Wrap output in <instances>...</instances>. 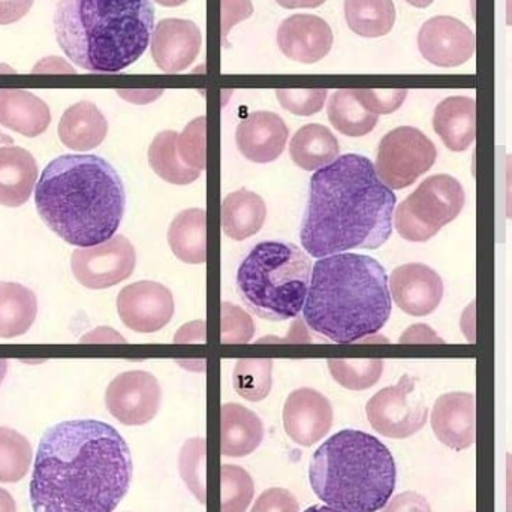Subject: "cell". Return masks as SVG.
<instances>
[{"mask_svg": "<svg viewBox=\"0 0 512 512\" xmlns=\"http://www.w3.org/2000/svg\"><path fill=\"white\" fill-rule=\"evenodd\" d=\"M131 450L110 424L62 421L39 441L30 480L33 512H113L131 487Z\"/></svg>", "mask_w": 512, "mask_h": 512, "instance_id": "1", "label": "cell"}, {"mask_svg": "<svg viewBox=\"0 0 512 512\" xmlns=\"http://www.w3.org/2000/svg\"><path fill=\"white\" fill-rule=\"evenodd\" d=\"M396 195L366 156L343 155L310 179L301 222L304 251L315 258L352 249L375 251L393 233Z\"/></svg>", "mask_w": 512, "mask_h": 512, "instance_id": "2", "label": "cell"}, {"mask_svg": "<svg viewBox=\"0 0 512 512\" xmlns=\"http://www.w3.org/2000/svg\"><path fill=\"white\" fill-rule=\"evenodd\" d=\"M35 204L56 236L77 248H92L116 236L126 192L119 173L101 156L62 155L39 176Z\"/></svg>", "mask_w": 512, "mask_h": 512, "instance_id": "3", "label": "cell"}, {"mask_svg": "<svg viewBox=\"0 0 512 512\" xmlns=\"http://www.w3.org/2000/svg\"><path fill=\"white\" fill-rule=\"evenodd\" d=\"M391 307L387 273L372 256L337 254L313 265L304 321L331 342L373 336L387 324Z\"/></svg>", "mask_w": 512, "mask_h": 512, "instance_id": "4", "label": "cell"}, {"mask_svg": "<svg viewBox=\"0 0 512 512\" xmlns=\"http://www.w3.org/2000/svg\"><path fill=\"white\" fill-rule=\"evenodd\" d=\"M56 39L80 68L114 74L137 62L155 30L152 0H59Z\"/></svg>", "mask_w": 512, "mask_h": 512, "instance_id": "5", "label": "cell"}, {"mask_svg": "<svg viewBox=\"0 0 512 512\" xmlns=\"http://www.w3.org/2000/svg\"><path fill=\"white\" fill-rule=\"evenodd\" d=\"M309 480L327 507L342 512L382 510L396 489L393 454L370 433L340 430L313 453Z\"/></svg>", "mask_w": 512, "mask_h": 512, "instance_id": "6", "label": "cell"}, {"mask_svg": "<svg viewBox=\"0 0 512 512\" xmlns=\"http://www.w3.org/2000/svg\"><path fill=\"white\" fill-rule=\"evenodd\" d=\"M312 268L310 256L294 243L267 240L255 245L240 264L237 292L259 318L288 321L303 310Z\"/></svg>", "mask_w": 512, "mask_h": 512, "instance_id": "7", "label": "cell"}, {"mask_svg": "<svg viewBox=\"0 0 512 512\" xmlns=\"http://www.w3.org/2000/svg\"><path fill=\"white\" fill-rule=\"evenodd\" d=\"M465 189L448 174L424 180L396 209L394 225L408 242L424 243L457 219L465 207Z\"/></svg>", "mask_w": 512, "mask_h": 512, "instance_id": "8", "label": "cell"}, {"mask_svg": "<svg viewBox=\"0 0 512 512\" xmlns=\"http://www.w3.org/2000/svg\"><path fill=\"white\" fill-rule=\"evenodd\" d=\"M436 158L438 150L424 132L412 126H400L388 132L379 143L375 170L391 191H400L430 171Z\"/></svg>", "mask_w": 512, "mask_h": 512, "instance_id": "9", "label": "cell"}, {"mask_svg": "<svg viewBox=\"0 0 512 512\" xmlns=\"http://www.w3.org/2000/svg\"><path fill=\"white\" fill-rule=\"evenodd\" d=\"M415 379L403 375L393 387L382 388L367 402L370 426L385 438L406 439L426 426L429 409L414 397Z\"/></svg>", "mask_w": 512, "mask_h": 512, "instance_id": "10", "label": "cell"}, {"mask_svg": "<svg viewBox=\"0 0 512 512\" xmlns=\"http://www.w3.org/2000/svg\"><path fill=\"white\" fill-rule=\"evenodd\" d=\"M137 254L125 236H114L108 242L72 252L71 270L84 288L107 289L119 285L134 273Z\"/></svg>", "mask_w": 512, "mask_h": 512, "instance_id": "11", "label": "cell"}, {"mask_svg": "<svg viewBox=\"0 0 512 512\" xmlns=\"http://www.w3.org/2000/svg\"><path fill=\"white\" fill-rule=\"evenodd\" d=\"M161 400L158 379L144 370L120 373L105 391L108 412L125 426L150 423L161 408Z\"/></svg>", "mask_w": 512, "mask_h": 512, "instance_id": "12", "label": "cell"}, {"mask_svg": "<svg viewBox=\"0 0 512 512\" xmlns=\"http://www.w3.org/2000/svg\"><path fill=\"white\" fill-rule=\"evenodd\" d=\"M173 292L153 280L125 286L117 297V312L126 327L137 333H156L174 316Z\"/></svg>", "mask_w": 512, "mask_h": 512, "instance_id": "13", "label": "cell"}, {"mask_svg": "<svg viewBox=\"0 0 512 512\" xmlns=\"http://www.w3.org/2000/svg\"><path fill=\"white\" fill-rule=\"evenodd\" d=\"M418 48L424 59L439 68H456L472 59L475 35L459 18H430L418 33Z\"/></svg>", "mask_w": 512, "mask_h": 512, "instance_id": "14", "label": "cell"}, {"mask_svg": "<svg viewBox=\"0 0 512 512\" xmlns=\"http://www.w3.org/2000/svg\"><path fill=\"white\" fill-rule=\"evenodd\" d=\"M333 418L330 400L313 388L292 391L283 408L286 435L301 447H312L325 438L333 426Z\"/></svg>", "mask_w": 512, "mask_h": 512, "instance_id": "15", "label": "cell"}, {"mask_svg": "<svg viewBox=\"0 0 512 512\" xmlns=\"http://www.w3.org/2000/svg\"><path fill=\"white\" fill-rule=\"evenodd\" d=\"M394 303L411 316H427L435 312L444 297V282L429 265H400L388 279Z\"/></svg>", "mask_w": 512, "mask_h": 512, "instance_id": "16", "label": "cell"}, {"mask_svg": "<svg viewBox=\"0 0 512 512\" xmlns=\"http://www.w3.org/2000/svg\"><path fill=\"white\" fill-rule=\"evenodd\" d=\"M203 45L200 27L191 20L165 18L152 35V56L162 71L177 74L197 59Z\"/></svg>", "mask_w": 512, "mask_h": 512, "instance_id": "17", "label": "cell"}, {"mask_svg": "<svg viewBox=\"0 0 512 512\" xmlns=\"http://www.w3.org/2000/svg\"><path fill=\"white\" fill-rule=\"evenodd\" d=\"M333 30L327 21L312 14H295L280 23L277 45L288 59L316 63L333 47Z\"/></svg>", "mask_w": 512, "mask_h": 512, "instance_id": "18", "label": "cell"}, {"mask_svg": "<svg viewBox=\"0 0 512 512\" xmlns=\"http://www.w3.org/2000/svg\"><path fill=\"white\" fill-rule=\"evenodd\" d=\"M432 429L436 438L454 451L475 444L477 403L472 393H448L436 400L432 411Z\"/></svg>", "mask_w": 512, "mask_h": 512, "instance_id": "19", "label": "cell"}, {"mask_svg": "<svg viewBox=\"0 0 512 512\" xmlns=\"http://www.w3.org/2000/svg\"><path fill=\"white\" fill-rule=\"evenodd\" d=\"M288 137V126L279 114L256 111L237 126L236 143L249 161L270 164L282 155Z\"/></svg>", "mask_w": 512, "mask_h": 512, "instance_id": "20", "label": "cell"}, {"mask_svg": "<svg viewBox=\"0 0 512 512\" xmlns=\"http://www.w3.org/2000/svg\"><path fill=\"white\" fill-rule=\"evenodd\" d=\"M433 129L451 152H465L477 135V102L469 96H450L439 102Z\"/></svg>", "mask_w": 512, "mask_h": 512, "instance_id": "21", "label": "cell"}, {"mask_svg": "<svg viewBox=\"0 0 512 512\" xmlns=\"http://www.w3.org/2000/svg\"><path fill=\"white\" fill-rule=\"evenodd\" d=\"M38 164L23 147H0V206H23L38 183Z\"/></svg>", "mask_w": 512, "mask_h": 512, "instance_id": "22", "label": "cell"}, {"mask_svg": "<svg viewBox=\"0 0 512 512\" xmlns=\"http://www.w3.org/2000/svg\"><path fill=\"white\" fill-rule=\"evenodd\" d=\"M51 123L47 102L27 90L0 89V125L27 138L39 137Z\"/></svg>", "mask_w": 512, "mask_h": 512, "instance_id": "23", "label": "cell"}, {"mask_svg": "<svg viewBox=\"0 0 512 512\" xmlns=\"http://www.w3.org/2000/svg\"><path fill=\"white\" fill-rule=\"evenodd\" d=\"M57 134L68 149L89 152L104 143L108 122L93 102L80 101L63 113Z\"/></svg>", "mask_w": 512, "mask_h": 512, "instance_id": "24", "label": "cell"}, {"mask_svg": "<svg viewBox=\"0 0 512 512\" xmlns=\"http://www.w3.org/2000/svg\"><path fill=\"white\" fill-rule=\"evenodd\" d=\"M264 439V424L251 409L225 403L221 409V451L225 457L249 456Z\"/></svg>", "mask_w": 512, "mask_h": 512, "instance_id": "25", "label": "cell"}, {"mask_svg": "<svg viewBox=\"0 0 512 512\" xmlns=\"http://www.w3.org/2000/svg\"><path fill=\"white\" fill-rule=\"evenodd\" d=\"M267 219L265 201L255 192L239 189L222 203V228L225 236L236 242L251 239Z\"/></svg>", "mask_w": 512, "mask_h": 512, "instance_id": "26", "label": "cell"}, {"mask_svg": "<svg viewBox=\"0 0 512 512\" xmlns=\"http://www.w3.org/2000/svg\"><path fill=\"white\" fill-rule=\"evenodd\" d=\"M340 144L324 125L310 123L298 129L289 143V156L295 165L306 171H318L336 161Z\"/></svg>", "mask_w": 512, "mask_h": 512, "instance_id": "27", "label": "cell"}, {"mask_svg": "<svg viewBox=\"0 0 512 512\" xmlns=\"http://www.w3.org/2000/svg\"><path fill=\"white\" fill-rule=\"evenodd\" d=\"M38 315L35 292L17 282H0V339L23 336Z\"/></svg>", "mask_w": 512, "mask_h": 512, "instance_id": "28", "label": "cell"}, {"mask_svg": "<svg viewBox=\"0 0 512 512\" xmlns=\"http://www.w3.org/2000/svg\"><path fill=\"white\" fill-rule=\"evenodd\" d=\"M171 251L186 264H203L207 259L206 210L180 212L168 228Z\"/></svg>", "mask_w": 512, "mask_h": 512, "instance_id": "29", "label": "cell"}, {"mask_svg": "<svg viewBox=\"0 0 512 512\" xmlns=\"http://www.w3.org/2000/svg\"><path fill=\"white\" fill-rule=\"evenodd\" d=\"M345 17L349 29L363 38L388 35L396 23L393 0H345Z\"/></svg>", "mask_w": 512, "mask_h": 512, "instance_id": "30", "label": "cell"}, {"mask_svg": "<svg viewBox=\"0 0 512 512\" xmlns=\"http://www.w3.org/2000/svg\"><path fill=\"white\" fill-rule=\"evenodd\" d=\"M331 125L348 137H364L378 125V114L370 113L355 98L354 90H336L328 101Z\"/></svg>", "mask_w": 512, "mask_h": 512, "instance_id": "31", "label": "cell"}, {"mask_svg": "<svg viewBox=\"0 0 512 512\" xmlns=\"http://www.w3.org/2000/svg\"><path fill=\"white\" fill-rule=\"evenodd\" d=\"M179 132L164 131L156 135L149 147V162L156 174L171 185L186 186L200 179L201 171L191 170L183 164L177 152Z\"/></svg>", "mask_w": 512, "mask_h": 512, "instance_id": "32", "label": "cell"}, {"mask_svg": "<svg viewBox=\"0 0 512 512\" xmlns=\"http://www.w3.org/2000/svg\"><path fill=\"white\" fill-rule=\"evenodd\" d=\"M29 439L9 427H0V483H18L32 465Z\"/></svg>", "mask_w": 512, "mask_h": 512, "instance_id": "33", "label": "cell"}, {"mask_svg": "<svg viewBox=\"0 0 512 512\" xmlns=\"http://www.w3.org/2000/svg\"><path fill=\"white\" fill-rule=\"evenodd\" d=\"M328 369L337 384L346 390L364 391L378 384L384 372V361L379 358L370 360H345V358H331L328 360Z\"/></svg>", "mask_w": 512, "mask_h": 512, "instance_id": "34", "label": "cell"}, {"mask_svg": "<svg viewBox=\"0 0 512 512\" xmlns=\"http://www.w3.org/2000/svg\"><path fill=\"white\" fill-rule=\"evenodd\" d=\"M271 360L237 361L233 373V384L237 393L249 402H261L271 391Z\"/></svg>", "mask_w": 512, "mask_h": 512, "instance_id": "35", "label": "cell"}, {"mask_svg": "<svg viewBox=\"0 0 512 512\" xmlns=\"http://www.w3.org/2000/svg\"><path fill=\"white\" fill-rule=\"evenodd\" d=\"M222 512H246L255 495L254 480L236 465L222 466Z\"/></svg>", "mask_w": 512, "mask_h": 512, "instance_id": "36", "label": "cell"}, {"mask_svg": "<svg viewBox=\"0 0 512 512\" xmlns=\"http://www.w3.org/2000/svg\"><path fill=\"white\" fill-rule=\"evenodd\" d=\"M204 460H206V441L204 439H191L183 445L179 459L180 474L201 504H206Z\"/></svg>", "mask_w": 512, "mask_h": 512, "instance_id": "37", "label": "cell"}, {"mask_svg": "<svg viewBox=\"0 0 512 512\" xmlns=\"http://www.w3.org/2000/svg\"><path fill=\"white\" fill-rule=\"evenodd\" d=\"M177 152L186 167L203 173L206 168V117L192 120L179 134Z\"/></svg>", "mask_w": 512, "mask_h": 512, "instance_id": "38", "label": "cell"}, {"mask_svg": "<svg viewBox=\"0 0 512 512\" xmlns=\"http://www.w3.org/2000/svg\"><path fill=\"white\" fill-rule=\"evenodd\" d=\"M325 89H280L276 90L277 101L289 113L297 116H313L319 113L327 101Z\"/></svg>", "mask_w": 512, "mask_h": 512, "instance_id": "39", "label": "cell"}, {"mask_svg": "<svg viewBox=\"0 0 512 512\" xmlns=\"http://www.w3.org/2000/svg\"><path fill=\"white\" fill-rule=\"evenodd\" d=\"M254 322L248 313L230 303L222 306V342L246 343L254 336Z\"/></svg>", "mask_w": 512, "mask_h": 512, "instance_id": "40", "label": "cell"}, {"mask_svg": "<svg viewBox=\"0 0 512 512\" xmlns=\"http://www.w3.org/2000/svg\"><path fill=\"white\" fill-rule=\"evenodd\" d=\"M355 98L367 111L373 114H391L399 110L408 96V90H354Z\"/></svg>", "mask_w": 512, "mask_h": 512, "instance_id": "41", "label": "cell"}, {"mask_svg": "<svg viewBox=\"0 0 512 512\" xmlns=\"http://www.w3.org/2000/svg\"><path fill=\"white\" fill-rule=\"evenodd\" d=\"M300 505L297 499L286 489H268L256 499L251 512H298Z\"/></svg>", "mask_w": 512, "mask_h": 512, "instance_id": "42", "label": "cell"}, {"mask_svg": "<svg viewBox=\"0 0 512 512\" xmlns=\"http://www.w3.org/2000/svg\"><path fill=\"white\" fill-rule=\"evenodd\" d=\"M254 14V6L251 0H222V33L227 42L230 30L242 20Z\"/></svg>", "mask_w": 512, "mask_h": 512, "instance_id": "43", "label": "cell"}, {"mask_svg": "<svg viewBox=\"0 0 512 512\" xmlns=\"http://www.w3.org/2000/svg\"><path fill=\"white\" fill-rule=\"evenodd\" d=\"M381 512H432V508L420 493L405 492L394 496Z\"/></svg>", "mask_w": 512, "mask_h": 512, "instance_id": "44", "label": "cell"}, {"mask_svg": "<svg viewBox=\"0 0 512 512\" xmlns=\"http://www.w3.org/2000/svg\"><path fill=\"white\" fill-rule=\"evenodd\" d=\"M35 0H0V26L17 23L32 8Z\"/></svg>", "mask_w": 512, "mask_h": 512, "instance_id": "45", "label": "cell"}, {"mask_svg": "<svg viewBox=\"0 0 512 512\" xmlns=\"http://www.w3.org/2000/svg\"><path fill=\"white\" fill-rule=\"evenodd\" d=\"M400 343H444L441 337L436 336L427 325H412L409 331L403 334Z\"/></svg>", "mask_w": 512, "mask_h": 512, "instance_id": "46", "label": "cell"}, {"mask_svg": "<svg viewBox=\"0 0 512 512\" xmlns=\"http://www.w3.org/2000/svg\"><path fill=\"white\" fill-rule=\"evenodd\" d=\"M101 342H125L122 336L114 333L108 327H99L98 330L81 337V343H101Z\"/></svg>", "mask_w": 512, "mask_h": 512, "instance_id": "47", "label": "cell"}, {"mask_svg": "<svg viewBox=\"0 0 512 512\" xmlns=\"http://www.w3.org/2000/svg\"><path fill=\"white\" fill-rule=\"evenodd\" d=\"M505 183H507V197H505V213L512 221V155L505 158Z\"/></svg>", "mask_w": 512, "mask_h": 512, "instance_id": "48", "label": "cell"}, {"mask_svg": "<svg viewBox=\"0 0 512 512\" xmlns=\"http://www.w3.org/2000/svg\"><path fill=\"white\" fill-rule=\"evenodd\" d=\"M280 6L286 9L316 8L324 5L327 0H276Z\"/></svg>", "mask_w": 512, "mask_h": 512, "instance_id": "49", "label": "cell"}, {"mask_svg": "<svg viewBox=\"0 0 512 512\" xmlns=\"http://www.w3.org/2000/svg\"><path fill=\"white\" fill-rule=\"evenodd\" d=\"M0 512H17L14 498L5 489H0Z\"/></svg>", "mask_w": 512, "mask_h": 512, "instance_id": "50", "label": "cell"}, {"mask_svg": "<svg viewBox=\"0 0 512 512\" xmlns=\"http://www.w3.org/2000/svg\"><path fill=\"white\" fill-rule=\"evenodd\" d=\"M507 512H512V456H507Z\"/></svg>", "mask_w": 512, "mask_h": 512, "instance_id": "51", "label": "cell"}, {"mask_svg": "<svg viewBox=\"0 0 512 512\" xmlns=\"http://www.w3.org/2000/svg\"><path fill=\"white\" fill-rule=\"evenodd\" d=\"M155 2L162 6H168V8H174V6L183 5V3L188 2V0H155Z\"/></svg>", "mask_w": 512, "mask_h": 512, "instance_id": "52", "label": "cell"}, {"mask_svg": "<svg viewBox=\"0 0 512 512\" xmlns=\"http://www.w3.org/2000/svg\"><path fill=\"white\" fill-rule=\"evenodd\" d=\"M409 5L415 6V8H427V6L432 5L435 0H406Z\"/></svg>", "mask_w": 512, "mask_h": 512, "instance_id": "53", "label": "cell"}, {"mask_svg": "<svg viewBox=\"0 0 512 512\" xmlns=\"http://www.w3.org/2000/svg\"><path fill=\"white\" fill-rule=\"evenodd\" d=\"M304 512H342L334 510V508L327 507V505H313V507L307 508Z\"/></svg>", "mask_w": 512, "mask_h": 512, "instance_id": "54", "label": "cell"}, {"mask_svg": "<svg viewBox=\"0 0 512 512\" xmlns=\"http://www.w3.org/2000/svg\"><path fill=\"white\" fill-rule=\"evenodd\" d=\"M6 372H8V361L5 358H0V384H2L3 379H5Z\"/></svg>", "mask_w": 512, "mask_h": 512, "instance_id": "55", "label": "cell"}, {"mask_svg": "<svg viewBox=\"0 0 512 512\" xmlns=\"http://www.w3.org/2000/svg\"><path fill=\"white\" fill-rule=\"evenodd\" d=\"M3 144H6V146H12V144H14V138L9 137V135L3 134V132L0 131V146H3Z\"/></svg>", "mask_w": 512, "mask_h": 512, "instance_id": "56", "label": "cell"}, {"mask_svg": "<svg viewBox=\"0 0 512 512\" xmlns=\"http://www.w3.org/2000/svg\"><path fill=\"white\" fill-rule=\"evenodd\" d=\"M507 24L512 26V0H507Z\"/></svg>", "mask_w": 512, "mask_h": 512, "instance_id": "57", "label": "cell"}]
</instances>
